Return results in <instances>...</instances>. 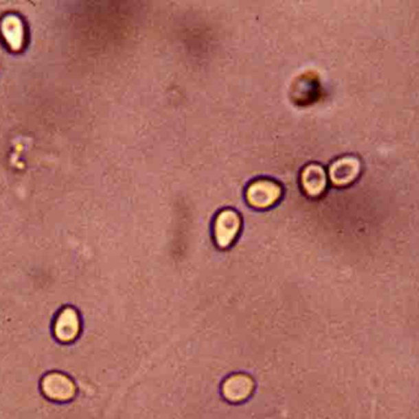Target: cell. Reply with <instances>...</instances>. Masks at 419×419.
I'll return each instance as SVG.
<instances>
[{"label": "cell", "mask_w": 419, "mask_h": 419, "mask_svg": "<svg viewBox=\"0 0 419 419\" xmlns=\"http://www.w3.org/2000/svg\"><path fill=\"white\" fill-rule=\"evenodd\" d=\"M240 227L239 216L231 210H226L217 216L215 223L216 242L218 247L226 248L236 238Z\"/></svg>", "instance_id": "6da1fadb"}, {"label": "cell", "mask_w": 419, "mask_h": 419, "mask_svg": "<svg viewBox=\"0 0 419 419\" xmlns=\"http://www.w3.org/2000/svg\"><path fill=\"white\" fill-rule=\"evenodd\" d=\"M281 189L271 181H256L248 189V201L254 207H269L278 201Z\"/></svg>", "instance_id": "7a4b0ae2"}, {"label": "cell", "mask_w": 419, "mask_h": 419, "mask_svg": "<svg viewBox=\"0 0 419 419\" xmlns=\"http://www.w3.org/2000/svg\"><path fill=\"white\" fill-rule=\"evenodd\" d=\"M253 389H254V381L250 376L245 374H236L229 376L225 381L222 391H223V396L226 397L228 401L239 403L249 396L253 392Z\"/></svg>", "instance_id": "3957f363"}, {"label": "cell", "mask_w": 419, "mask_h": 419, "mask_svg": "<svg viewBox=\"0 0 419 419\" xmlns=\"http://www.w3.org/2000/svg\"><path fill=\"white\" fill-rule=\"evenodd\" d=\"M43 387L47 395L57 400H67L74 395V384L64 375H49L45 378Z\"/></svg>", "instance_id": "277c9868"}, {"label": "cell", "mask_w": 419, "mask_h": 419, "mask_svg": "<svg viewBox=\"0 0 419 419\" xmlns=\"http://www.w3.org/2000/svg\"><path fill=\"white\" fill-rule=\"evenodd\" d=\"M79 317L73 309H65L58 317L56 335L59 340H74L76 335L79 334Z\"/></svg>", "instance_id": "5b68a950"}, {"label": "cell", "mask_w": 419, "mask_h": 419, "mask_svg": "<svg viewBox=\"0 0 419 419\" xmlns=\"http://www.w3.org/2000/svg\"><path fill=\"white\" fill-rule=\"evenodd\" d=\"M358 168L359 166L356 159H341L331 168V179L336 185H346L358 176Z\"/></svg>", "instance_id": "8992f818"}, {"label": "cell", "mask_w": 419, "mask_h": 419, "mask_svg": "<svg viewBox=\"0 0 419 419\" xmlns=\"http://www.w3.org/2000/svg\"><path fill=\"white\" fill-rule=\"evenodd\" d=\"M325 185H326L325 173L320 167L310 166L304 170V173H303V187L309 195H312V196L320 195L323 193Z\"/></svg>", "instance_id": "52a82bcc"}]
</instances>
